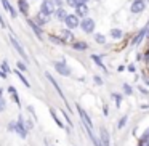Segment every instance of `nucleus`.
<instances>
[{
  "mask_svg": "<svg viewBox=\"0 0 149 146\" xmlns=\"http://www.w3.org/2000/svg\"><path fill=\"white\" fill-rule=\"evenodd\" d=\"M77 109H79L80 119H82V122H84V125H85V129H87V132H91V130H93V124H91V120H90V117H88V114L85 112V111L82 109L80 106H77Z\"/></svg>",
  "mask_w": 149,
  "mask_h": 146,
  "instance_id": "1",
  "label": "nucleus"
},
{
  "mask_svg": "<svg viewBox=\"0 0 149 146\" xmlns=\"http://www.w3.org/2000/svg\"><path fill=\"white\" fill-rule=\"evenodd\" d=\"M80 27H82V31H84V32L91 34L95 31V21L90 20V18H84V21L80 23Z\"/></svg>",
  "mask_w": 149,
  "mask_h": 146,
  "instance_id": "2",
  "label": "nucleus"
},
{
  "mask_svg": "<svg viewBox=\"0 0 149 146\" xmlns=\"http://www.w3.org/2000/svg\"><path fill=\"white\" fill-rule=\"evenodd\" d=\"M64 23H66V26H68V29H75L77 26H80V23H79V20H77V15H68Z\"/></svg>",
  "mask_w": 149,
  "mask_h": 146,
  "instance_id": "3",
  "label": "nucleus"
},
{
  "mask_svg": "<svg viewBox=\"0 0 149 146\" xmlns=\"http://www.w3.org/2000/svg\"><path fill=\"white\" fill-rule=\"evenodd\" d=\"M10 40H11V45L15 47V50H16V52L19 53L21 56H23V59H24V61H27V55H26V52H24V48H23V47H21V43L18 42V40L15 39L13 36H10Z\"/></svg>",
  "mask_w": 149,
  "mask_h": 146,
  "instance_id": "4",
  "label": "nucleus"
},
{
  "mask_svg": "<svg viewBox=\"0 0 149 146\" xmlns=\"http://www.w3.org/2000/svg\"><path fill=\"white\" fill-rule=\"evenodd\" d=\"M55 68H56V71H58L61 75H71V69H69L68 66H66V63H64V61L55 63Z\"/></svg>",
  "mask_w": 149,
  "mask_h": 146,
  "instance_id": "5",
  "label": "nucleus"
},
{
  "mask_svg": "<svg viewBox=\"0 0 149 146\" xmlns=\"http://www.w3.org/2000/svg\"><path fill=\"white\" fill-rule=\"evenodd\" d=\"M144 8H146V2H144V0H135V2L132 3V11H133V13H141Z\"/></svg>",
  "mask_w": 149,
  "mask_h": 146,
  "instance_id": "6",
  "label": "nucleus"
},
{
  "mask_svg": "<svg viewBox=\"0 0 149 146\" xmlns=\"http://www.w3.org/2000/svg\"><path fill=\"white\" fill-rule=\"evenodd\" d=\"M40 11H43L45 15H48V16H50V15L55 11V5L52 3V0H50V2H47V0H45V2H42V8H40Z\"/></svg>",
  "mask_w": 149,
  "mask_h": 146,
  "instance_id": "7",
  "label": "nucleus"
},
{
  "mask_svg": "<svg viewBox=\"0 0 149 146\" xmlns=\"http://www.w3.org/2000/svg\"><path fill=\"white\" fill-rule=\"evenodd\" d=\"M15 130L18 132V135L21 136V138H26V129H24L23 125V117L19 116V119H18V124H15Z\"/></svg>",
  "mask_w": 149,
  "mask_h": 146,
  "instance_id": "8",
  "label": "nucleus"
},
{
  "mask_svg": "<svg viewBox=\"0 0 149 146\" xmlns=\"http://www.w3.org/2000/svg\"><path fill=\"white\" fill-rule=\"evenodd\" d=\"M101 145H103V146H111L109 133H107V130L104 129V127H101Z\"/></svg>",
  "mask_w": 149,
  "mask_h": 146,
  "instance_id": "9",
  "label": "nucleus"
},
{
  "mask_svg": "<svg viewBox=\"0 0 149 146\" xmlns=\"http://www.w3.org/2000/svg\"><path fill=\"white\" fill-rule=\"evenodd\" d=\"M59 36H61V39L66 40V42H72V40H74V36H72V32L69 29H63L61 32H59Z\"/></svg>",
  "mask_w": 149,
  "mask_h": 146,
  "instance_id": "10",
  "label": "nucleus"
},
{
  "mask_svg": "<svg viewBox=\"0 0 149 146\" xmlns=\"http://www.w3.org/2000/svg\"><path fill=\"white\" fill-rule=\"evenodd\" d=\"M36 21L40 24V26H43V24H47V23H48V15H45L43 11H40V13H37Z\"/></svg>",
  "mask_w": 149,
  "mask_h": 146,
  "instance_id": "11",
  "label": "nucleus"
},
{
  "mask_svg": "<svg viewBox=\"0 0 149 146\" xmlns=\"http://www.w3.org/2000/svg\"><path fill=\"white\" fill-rule=\"evenodd\" d=\"M77 16H87V13H88V7L85 3H80V5H77Z\"/></svg>",
  "mask_w": 149,
  "mask_h": 146,
  "instance_id": "12",
  "label": "nucleus"
},
{
  "mask_svg": "<svg viewBox=\"0 0 149 146\" xmlns=\"http://www.w3.org/2000/svg\"><path fill=\"white\" fill-rule=\"evenodd\" d=\"M47 79H48V80H50V82H52V84H53V87H55V88H56V92H58V93H59V96H61V98H63V100H64V95H63V92H61V88H59V85H58V84H56V80H55V79H53V77H52V75H50V74H48V72H47Z\"/></svg>",
  "mask_w": 149,
  "mask_h": 146,
  "instance_id": "13",
  "label": "nucleus"
},
{
  "mask_svg": "<svg viewBox=\"0 0 149 146\" xmlns=\"http://www.w3.org/2000/svg\"><path fill=\"white\" fill-rule=\"evenodd\" d=\"M18 8H19V11H21V13H24V15L29 11V5H27L26 0H19V2H18Z\"/></svg>",
  "mask_w": 149,
  "mask_h": 146,
  "instance_id": "14",
  "label": "nucleus"
},
{
  "mask_svg": "<svg viewBox=\"0 0 149 146\" xmlns=\"http://www.w3.org/2000/svg\"><path fill=\"white\" fill-rule=\"evenodd\" d=\"M2 3H3L5 10H7V11H10V15H11V16H13V18H16V11H15V10H13V7H11L10 3H8V0H2Z\"/></svg>",
  "mask_w": 149,
  "mask_h": 146,
  "instance_id": "15",
  "label": "nucleus"
},
{
  "mask_svg": "<svg viewBox=\"0 0 149 146\" xmlns=\"http://www.w3.org/2000/svg\"><path fill=\"white\" fill-rule=\"evenodd\" d=\"M27 23H29V26H31V27H32V29H34V31H36V34H37V37H39V39H42V31H40V27H39V26H37V24H36V23H34V21H31V20H29V21H27Z\"/></svg>",
  "mask_w": 149,
  "mask_h": 146,
  "instance_id": "16",
  "label": "nucleus"
},
{
  "mask_svg": "<svg viewBox=\"0 0 149 146\" xmlns=\"http://www.w3.org/2000/svg\"><path fill=\"white\" fill-rule=\"evenodd\" d=\"M146 32H148V29H143L141 32H139L138 36H136L135 39H133V43H135V45H138V43H141V40H143V37L146 36Z\"/></svg>",
  "mask_w": 149,
  "mask_h": 146,
  "instance_id": "17",
  "label": "nucleus"
},
{
  "mask_svg": "<svg viewBox=\"0 0 149 146\" xmlns=\"http://www.w3.org/2000/svg\"><path fill=\"white\" fill-rule=\"evenodd\" d=\"M56 18H58L59 21H64L66 18H68V15H66V11L63 10V8H56Z\"/></svg>",
  "mask_w": 149,
  "mask_h": 146,
  "instance_id": "18",
  "label": "nucleus"
},
{
  "mask_svg": "<svg viewBox=\"0 0 149 146\" xmlns=\"http://www.w3.org/2000/svg\"><path fill=\"white\" fill-rule=\"evenodd\" d=\"M74 48H75V50H87L88 45H87L85 42H75V43H74Z\"/></svg>",
  "mask_w": 149,
  "mask_h": 146,
  "instance_id": "19",
  "label": "nucleus"
},
{
  "mask_svg": "<svg viewBox=\"0 0 149 146\" xmlns=\"http://www.w3.org/2000/svg\"><path fill=\"white\" fill-rule=\"evenodd\" d=\"M111 36H112L114 39H120V37L123 36V32L120 29H112V31H111Z\"/></svg>",
  "mask_w": 149,
  "mask_h": 146,
  "instance_id": "20",
  "label": "nucleus"
},
{
  "mask_svg": "<svg viewBox=\"0 0 149 146\" xmlns=\"http://www.w3.org/2000/svg\"><path fill=\"white\" fill-rule=\"evenodd\" d=\"M91 58H93V61L96 63L98 66H101V68H103V69H106V68H104V64H103V61H101V58H98L96 55H93V56H91Z\"/></svg>",
  "mask_w": 149,
  "mask_h": 146,
  "instance_id": "21",
  "label": "nucleus"
},
{
  "mask_svg": "<svg viewBox=\"0 0 149 146\" xmlns=\"http://www.w3.org/2000/svg\"><path fill=\"white\" fill-rule=\"evenodd\" d=\"M52 116H53V119H55V122L58 124V125L61 127V129H64V125H63V122H61V120L58 119V117H56V114H55V111H53V109H52Z\"/></svg>",
  "mask_w": 149,
  "mask_h": 146,
  "instance_id": "22",
  "label": "nucleus"
},
{
  "mask_svg": "<svg viewBox=\"0 0 149 146\" xmlns=\"http://www.w3.org/2000/svg\"><path fill=\"white\" fill-rule=\"evenodd\" d=\"M95 40H96L98 43H104V42H106L104 36H101V34H96V36H95Z\"/></svg>",
  "mask_w": 149,
  "mask_h": 146,
  "instance_id": "23",
  "label": "nucleus"
},
{
  "mask_svg": "<svg viewBox=\"0 0 149 146\" xmlns=\"http://www.w3.org/2000/svg\"><path fill=\"white\" fill-rule=\"evenodd\" d=\"M16 74H18V77H19V79H21V82H23V84H24V85H26V87H29V82H27V80H26V77H24V75H23V74H21V72H19V71H18V72H16Z\"/></svg>",
  "mask_w": 149,
  "mask_h": 146,
  "instance_id": "24",
  "label": "nucleus"
},
{
  "mask_svg": "<svg viewBox=\"0 0 149 146\" xmlns=\"http://www.w3.org/2000/svg\"><path fill=\"white\" fill-rule=\"evenodd\" d=\"M127 119H128V117L123 116L122 119H120V122H119V125H117V127H119V129H123V127H125V124H127Z\"/></svg>",
  "mask_w": 149,
  "mask_h": 146,
  "instance_id": "25",
  "label": "nucleus"
},
{
  "mask_svg": "<svg viewBox=\"0 0 149 146\" xmlns=\"http://www.w3.org/2000/svg\"><path fill=\"white\" fill-rule=\"evenodd\" d=\"M80 3H82L80 0H68V5H71V7H77Z\"/></svg>",
  "mask_w": 149,
  "mask_h": 146,
  "instance_id": "26",
  "label": "nucleus"
},
{
  "mask_svg": "<svg viewBox=\"0 0 149 146\" xmlns=\"http://www.w3.org/2000/svg\"><path fill=\"white\" fill-rule=\"evenodd\" d=\"M50 40H52V42H55V43H63V39H61V37H59V39H56V37H50Z\"/></svg>",
  "mask_w": 149,
  "mask_h": 146,
  "instance_id": "27",
  "label": "nucleus"
},
{
  "mask_svg": "<svg viewBox=\"0 0 149 146\" xmlns=\"http://www.w3.org/2000/svg\"><path fill=\"white\" fill-rule=\"evenodd\" d=\"M52 3L55 5L56 8H61V0H52Z\"/></svg>",
  "mask_w": 149,
  "mask_h": 146,
  "instance_id": "28",
  "label": "nucleus"
},
{
  "mask_svg": "<svg viewBox=\"0 0 149 146\" xmlns=\"http://www.w3.org/2000/svg\"><path fill=\"white\" fill-rule=\"evenodd\" d=\"M123 90H125V93H127V95H130V93H132V88H130V85H127V84L123 85Z\"/></svg>",
  "mask_w": 149,
  "mask_h": 146,
  "instance_id": "29",
  "label": "nucleus"
},
{
  "mask_svg": "<svg viewBox=\"0 0 149 146\" xmlns=\"http://www.w3.org/2000/svg\"><path fill=\"white\" fill-rule=\"evenodd\" d=\"M3 109H5V101L2 100V96H0V112H2Z\"/></svg>",
  "mask_w": 149,
  "mask_h": 146,
  "instance_id": "30",
  "label": "nucleus"
},
{
  "mask_svg": "<svg viewBox=\"0 0 149 146\" xmlns=\"http://www.w3.org/2000/svg\"><path fill=\"white\" fill-rule=\"evenodd\" d=\"M2 69H3L5 72H10V68H8V64L5 61H3V64H2Z\"/></svg>",
  "mask_w": 149,
  "mask_h": 146,
  "instance_id": "31",
  "label": "nucleus"
},
{
  "mask_svg": "<svg viewBox=\"0 0 149 146\" xmlns=\"http://www.w3.org/2000/svg\"><path fill=\"white\" fill-rule=\"evenodd\" d=\"M18 69H19V71H26V66H24L23 63H18Z\"/></svg>",
  "mask_w": 149,
  "mask_h": 146,
  "instance_id": "32",
  "label": "nucleus"
},
{
  "mask_svg": "<svg viewBox=\"0 0 149 146\" xmlns=\"http://www.w3.org/2000/svg\"><path fill=\"white\" fill-rule=\"evenodd\" d=\"M114 98H116V104H117V106H120V96H119V95H114Z\"/></svg>",
  "mask_w": 149,
  "mask_h": 146,
  "instance_id": "33",
  "label": "nucleus"
},
{
  "mask_svg": "<svg viewBox=\"0 0 149 146\" xmlns=\"http://www.w3.org/2000/svg\"><path fill=\"white\" fill-rule=\"evenodd\" d=\"M148 138H149V129L146 130L144 133H143V140H148Z\"/></svg>",
  "mask_w": 149,
  "mask_h": 146,
  "instance_id": "34",
  "label": "nucleus"
},
{
  "mask_svg": "<svg viewBox=\"0 0 149 146\" xmlns=\"http://www.w3.org/2000/svg\"><path fill=\"white\" fill-rule=\"evenodd\" d=\"M95 82H96V84H98V85H101V84H103V80H101V79H100V77H95Z\"/></svg>",
  "mask_w": 149,
  "mask_h": 146,
  "instance_id": "35",
  "label": "nucleus"
},
{
  "mask_svg": "<svg viewBox=\"0 0 149 146\" xmlns=\"http://www.w3.org/2000/svg\"><path fill=\"white\" fill-rule=\"evenodd\" d=\"M0 24H2V26L5 27V23H3V18H2V16H0Z\"/></svg>",
  "mask_w": 149,
  "mask_h": 146,
  "instance_id": "36",
  "label": "nucleus"
},
{
  "mask_svg": "<svg viewBox=\"0 0 149 146\" xmlns=\"http://www.w3.org/2000/svg\"><path fill=\"white\" fill-rule=\"evenodd\" d=\"M0 75H2V77H5V75H7V74H3V72L0 71Z\"/></svg>",
  "mask_w": 149,
  "mask_h": 146,
  "instance_id": "37",
  "label": "nucleus"
},
{
  "mask_svg": "<svg viewBox=\"0 0 149 146\" xmlns=\"http://www.w3.org/2000/svg\"><path fill=\"white\" fill-rule=\"evenodd\" d=\"M80 2H82V3H87V2H88V0H80Z\"/></svg>",
  "mask_w": 149,
  "mask_h": 146,
  "instance_id": "38",
  "label": "nucleus"
},
{
  "mask_svg": "<svg viewBox=\"0 0 149 146\" xmlns=\"http://www.w3.org/2000/svg\"><path fill=\"white\" fill-rule=\"evenodd\" d=\"M146 146H149V138H148V143H146Z\"/></svg>",
  "mask_w": 149,
  "mask_h": 146,
  "instance_id": "39",
  "label": "nucleus"
}]
</instances>
